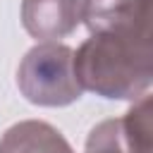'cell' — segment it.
I'll list each match as a JSON object with an SVG mask.
<instances>
[{
	"label": "cell",
	"instance_id": "1",
	"mask_svg": "<svg viewBox=\"0 0 153 153\" xmlns=\"http://www.w3.org/2000/svg\"><path fill=\"white\" fill-rule=\"evenodd\" d=\"M74 76L81 91L110 100L141 98L153 79L151 36L91 33L74 53Z\"/></svg>",
	"mask_w": 153,
	"mask_h": 153
},
{
	"label": "cell",
	"instance_id": "2",
	"mask_svg": "<svg viewBox=\"0 0 153 153\" xmlns=\"http://www.w3.org/2000/svg\"><path fill=\"white\" fill-rule=\"evenodd\" d=\"M22 96L43 108H62L81 98V86L74 76V50L57 41L33 45L17 69Z\"/></svg>",
	"mask_w": 153,
	"mask_h": 153
},
{
	"label": "cell",
	"instance_id": "3",
	"mask_svg": "<svg viewBox=\"0 0 153 153\" xmlns=\"http://www.w3.org/2000/svg\"><path fill=\"white\" fill-rule=\"evenodd\" d=\"M81 22L91 33L151 36L148 0H81Z\"/></svg>",
	"mask_w": 153,
	"mask_h": 153
},
{
	"label": "cell",
	"instance_id": "4",
	"mask_svg": "<svg viewBox=\"0 0 153 153\" xmlns=\"http://www.w3.org/2000/svg\"><path fill=\"white\" fill-rule=\"evenodd\" d=\"M81 22V0H24L22 24L38 41H57Z\"/></svg>",
	"mask_w": 153,
	"mask_h": 153
},
{
	"label": "cell",
	"instance_id": "5",
	"mask_svg": "<svg viewBox=\"0 0 153 153\" xmlns=\"http://www.w3.org/2000/svg\"><path fill=\"white\" fill-rule=\"evenodd\" d=\"M0 153H74V148L53 124L24 120L2 134Z\"/></svg>",
	"mask_w": 153,
	"mask_h": 153
},
{
	"label": "cell",
	"instance_id": "6",
	"mask_svg": "<svg viewBox=\"0 0 153 153\" xmlns=\"http://www.w3.org/2000/svg\"><path fill=\"white\" fill-rule=\"evenodd\" d=\"M122 139L129 153H151V131H153V115H151V96L143 93L134 108L120 117Z\"/></svg>",
	"mask_w": 153,
	"mask_h": 153
},
{
	"label": "cell",
	"instance_id": "7",
	"mask_svg": "<svg viewBox=\"0 0 153 153\" xmlns=\"http://www.w3.org/2000/svg\"><path fill=\"white\" fill-rule=\"evenodd\" d=\"M86 153H129L122 139L120 120H105L93 127L86 139Z\"/></svg>",
	"mask_w": 153,
	"mask_h": 153
}]
</instances>
